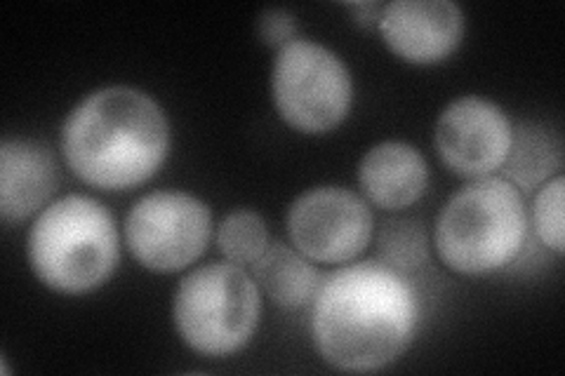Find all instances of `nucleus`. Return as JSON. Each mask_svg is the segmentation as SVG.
<instances>
[{"mask_svg":"<svg viewBox=\"0 0 565 376\" xmlns=\"http://www.w3.org/2000/svg\"><path fill=\"white\" fill-rule=\"evenodd\" d=\"M253 280L276 307L299 309L313 301L321 273L299 249L282 243H269L253 264Z\"/></svg>","mask_w":565,"mask_h":376,"instance_id":"ddd939ff","label":"nucleus"},{"mask_svg":"<svg viewBox=\"0 0 565 376\" xmlns=\"http://www.w3.org/2000/svg\"><path fill=\"white\" fill-rule=\"evenodd\" d=\"M514 128L498 104L483 97L450 101L436 122V149L446 168L459 176L481 179L504 165Z\"/></svg>","mask_w":565,"mask_h":376,"instance_id":"1a4fd4ad","label":"nucleus"},{"mask_svg":"<svg viewBox=\"0 0 565 376\" xmlns=\"http://www.w3.org/2000/svg\"><path fill=\"white\" fill-rule=\"evenodd\" d=\"M170 151V125L141 89L114 85L87 95L62 128V153L81 182L102 191L145 184Z\"/></svg>","mask_w":565,"mask_h":376,"instance_id":"f03ea898","label":"nucleus"},{"mask_svg":"<svg viewBox=\"0 0 565 376\" xmlns=\"http://www.w3.org/2000/svg\"><path fill=\"white\" fill-rule=\"evenodd\" d=\"M212 236V212L196 195L156 191L135 203L126 222L132 257L156 273L182 271L196 261Z\"/></svg>","mask_w":565,"mask_h":376,"instance_id":"0eeeda50","label":"nucleus"},{"mask_svg":"<svg viewBox=\"0 0 565 376\" xmlns=\"http://www.w3.org/2000/svg\"><path fill=\"white\" fill-rule=\"evenodd\" d=\"M527 214L521 191L500 176H481L440 210L436 249L457 273L486 276L514 261L525 245Z\"/></svg>","mask_w":565,"mask_h":376,"instance_id":"20e7f679","label":"nucleus"},{"mask_svg":"<svg viewBox=\"0 0 565 376\" xmlns=\"http://www.w3.org/2000/svg\"><path fill=\"white\" fill-rule=\"evenodd\" d=\"M172 315L189 348L210 357L232 355L257 330L259 288L236 264H207L180 282Z\"/></svg>","mask_w":565,"mask_h":376,"instance_id":"39448f33","label":"nucleus"},{"mask_svg":"<svg viewBox=\"0 0 565 376\" xmlns=\"http://www.w3.org/2000/svg\"><path fill=\"white\" fill-rule=\"evenodd\" d=\"M382 8L384 6H375V3H359L351 6V10L356 12V22L363 26H377L380 17H382Z\"/></svg>","mask_w":565,"mask_h":376,"instance_id":"6ab92c4d","label":"nucleus"},{"mask_svg":"<svg viewBox=\"0 0 565 376\" xmlns=\"http://www.w3.org/2000/svg\"><path fill=\"white\" fill-rule=\"evenodd\" d=\"M382 264L408 271L427 261L429 240L427 228L419 219H392L386 222L377 236Z\"/></svg>","mask_w":565,"mask_h":376,"instance_id":"dca6fc26","label":"nucleus"},{"mask_svg":"<svg viewBox=\"0 0 565 376\" xmlns=\"http://www.w3.org/2000/svg\"><path fill=\"white\" fill-rule=\"evenodd\" d=\"M295 33H297V24H295V17L288 10H267L259 17V35L262 41L267 45L274 47H282L295 41Z\"/></svg>","mask_w":565,"mask_h":376,"instance_id":"a211bd4d","label":"nucleus"},{"mask_svg":"<svg viewBox=\"0 0 565 376\" xmlns=\"http://www.w3.org/2000/svg\"><path fill=\"white\" fill-rule=\"evenodd\" d=\"M288 233L307 259L344 264L356 259L373 238V214L353 191L318 186L290 205Z\"/></svg>","mask_w":565,"mask_h":376,"instance_id":"6e6552de","label":"nucleus"},{"mask_svg":"<svg viewBox=\"0 0 565 376\" xmlns=\"http://www.w3.org/2000/svg\"><path fill=\"white\" fill-rule=\"evenodd\" d=\"M380 33L411 64H436L462 43L465 14L450 0H394L382 8Z\"/></svg>","mask_w":565,"mask_h":376,"instance_id":"9d476101","label":"nucleus"},{"mask_svg":"<svg viewBox=\"0 0 565 376\" xmlns=\"http://www.w3.org/2000/svg\"><path fill=\"white\" fill-rule=\"evenodd\" d=\"M419 320L413 284L382 261H361L318 284L311 334L318 355L342 372H377L411 346Z\"/></svg>","mask_w":565,"mask_h":376,"instance_id":"f257e3e1","label":"nucleus"},{"mask_svg":"<svg viewBox=\"0 0 565 376\" xmlns=\"http://www.w3.org/2000/svg\"><path fill=\"white\" fill-rule=\"evenodd\" d=\"M563 198H565V179L556 174L546 182L533 205V222L540 240L556 255H563Z\"/></svg>","mask_w":565,"mask_h":376,"instance_id":"f3484780","label":"nucleus"},{"mask_svg":"<svg viewBox=\"0 0 565 376\" xmlns=\"http://www.w3.org/2000/svg\"><path fill=\"white\" fill-rule=\"evenodd\" d=\"M359 179L375 205L403 210L417 203L427 191L429 168L415 147L403 141H382L363 155Z\"/></svg>","mask_w":565,"mask_h":376,"instance_id":"f8f14e48","label":"nucleus"},{"mask_svg":"<svg viewBox=\"0 0 565 376\" xmlns=\"http://www.w3.org/2000/svg\"><path fill=\"white\" fill-rule=\"evenodd\" d=\"M57 186L52 153L29 139H6L0 144V217L22 222L43 207Z\"/></svg>","mask_w":565,"mask_h":376,"instance_id":"9b49d317","label":"nucleus"},{"mask_svg":"<svg viewBox=\"0 0 565 376\" xmlns=\"http://www.w3.org/2000/svg\"><path fill=\"white\" fill-rule=\"evenodd\" d=\"M563 165L561 139L544 130L535 122H521L511 135V149L504 160L511 184L523 191H533L537 184L546 182L550 174Z\"/></svg>","mask_w":565,"mask_h":376,"instance_id":"4468645a","label":"nucleus"},{"mask_svg":"<svg viewBox=\"0 0 565 376\" xmlns=\"http://www.w3.org/2000/svg\"><path fill=\"white\" fill-rule=\"evenodd\" d=\"M271 93L278 116L305 135H326L347 118L353 99L349 68L332 50L295 39L274 62Z\"/></svg>","mask_w":565,"mask_h":376,"instance_id":"423d86ee","label":"nucleus"},{"mask_svg":"<svg viewBox=\"0 0 565 376\" xmlns=\"http://www.w3.org/2000/svg\"><path fill=\"white\" fill-rule=\"evenodd\" d=\"M220 253L232 264H255L269 247V230L264 219L253 210H236L220 224Z\"/></svg>","mask_w":565,"mask_h":376,"instance_id":"2eb2a0df","label":"nucleus"},{"mask_svg":"<svg viewBox=\"0 0 565 376\" xmlns=\"http://www.w3.org/2000/svg\"><path fill=\"white\" fill-rule=\"evenodd\" d=\"M26 249L45 288L62 294L93 292L118 266L116 222L95 198L66 195L39 214Z\"/></svg>","mask_w":565,"mask_h":376,"instance_id":"7ed1b4c3","label":"nucleus"}]
</instances>
